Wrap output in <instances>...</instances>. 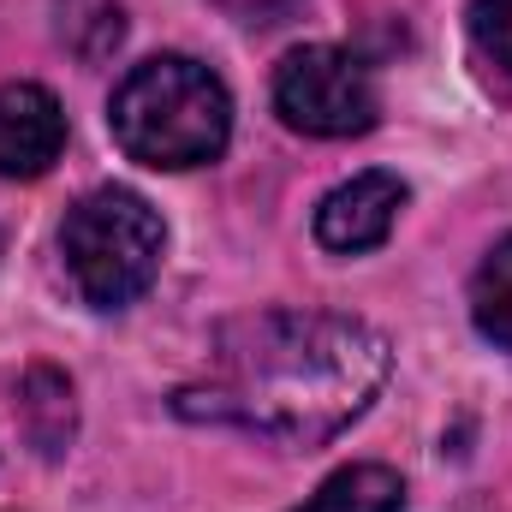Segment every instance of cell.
<instances>
[{"label": "cell", "instance_id": "7", "mask_svg": "<svg viewBox=\"0 0 512 512\" xmlns=\"http://www.w3.org/2000/svg\"><path fill=\"white\" fill-rule=\"evenodd\" d=\"M399 507H405L399 471H387V465H346V471H334L310 495L304 512H399Z\"/></svg>", "mask_w": 512, "mask_h": 512}, {"label": "cell", "instance_id": "6", "mask_svg": "<svg viewBox=\"0 0 512 512\" xmlns=\"http://www.w3.org/2000/svg\"><path fill=\"white\" fill-rule=\"evenodd\" d=\"M66 149V114L42 84H0V179H36Z\"/></svg>", "mask_w": 512, "mask_h": 512}, {"label": "cell", "instance_id": "1", "mask_svg": "<svg viewBox=\"0 0 512 512\" xmlns=\"http://www.w3.org/2000/svg\"><path fill=\"white\" fill-rule=\"evenodd\" d=\"M387 382V340L358 316L262 310L215 340L209 387H185L179 405L256 435L316 447L370 411Z\"/></svg>", "mask_w": 512, "mask_h": 512}, {"label": "cell", "instance_id": "2", "mask_svg": "<svg viewBox=\"0 0 512 512\" xmlns=\"http://www.w3.org/2000/svg\"><path fill=\"white\" fill-rule=\"evenodd\" d=\"M108 126L131 161L161 167V173H185V167H203L227 149L233 96L203 60L155 54V60L131 66L126 84L114 90Z\"/></svg>", "mask_w": 512, "mask_h": 512}, {"label": "cell", "instance_id": "4", "mask_svg": "<svg viewBox=\"0 0 512 512\" xmlns=\"http://www.w3.org/2000/svg\"><path fill=\"white\" fill-rule=\"evenodd\" d=\"M274 108L304 137H358L376 126L382 96L358 54L316 42V48H292L274 66Z\"/></svg>", "mask_w": 512, "mask_h": 512}, {"label": "cell", "instance_id": "5", "mask_svg": "<svg viewBox=\"0 0 512 512\" xmlns=\"http://www.w3.org/2000/svg\"><path fill=\"white\" fill-rule=\"evenodd\" d=\"M399 209H405V179L370 167V173H358V179H346V185H334V191L322 197V209H316V239L340 256L376 251L387 233H393Z\"/></svg>", "mask_w": 512, "mask_h": 512}, {"label": "cell", "instance_id": "3", "mask_svg": "<svg viewBox=\"0 0 512 512\" xmlns=\"http://www.w3.org/2000/svg\"><path fill=\"white\" fill-rule=\"evenodd\" d=\"M161 251H167L161 215L149 209V197H137L126 185L90 191L84 203H72L60 227L66 280L90 310H126L131 298H143L161 268Z\"/></svg>", "mask_w": 512, "mask_h": 512}, {"label": "cell", "instance_id": "9", "mask_svg": "<svg viewBox=\"0 0 512 512\" xmlns=\"http://www.w3.org/2000/svg\"><path fill=\"white\" fill-rule=\"evenodd\" d=\"M471 36L512 78V0H471Z\"/></svg>", "mask_w": 512, "mask_h": 512}, {"label": "cell", "instance_id": "8", "mask_svg": "<svg viewBox=\"0 0 512 512\" xmlns=\"http://www.w3.org/2000/svg\"><path fill=\"white\" fill-rule=\"evenodd\" d=\"M471 322H477L483 340L512 352V233L471 274Z\"/></svg>", "mask_w": 512, "mask_h": 512}]
</instances>
